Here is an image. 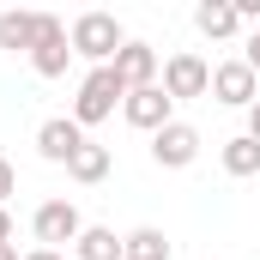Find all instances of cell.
<instances>
[{"label":"cell","mask_w":260,"mask_h":260,"mask_svg":"<svg viewBox=\"0 0 260 260\" xmlns=\"http://www.w3.org/2000/svg\"><path fill=\"white\" fill-rule=\"evenodd\" d=\"M194 24H200V37H212V43H224V37H236V0H206L194 12Z\"/></svg>","instance_id":"cell-11"},{"label":"cell","mask_w":260,"mask_h":260,"mask_svg":"<svg viewBox=\"0 0 260 260\" xmlns=\"http://www.w3.org/2000/svg\"><path fill=\"white\" fill-rule=\"evenodd\" d=\"M151 157H157V170H188L200 157V127H188V121L157 127L151 133Z\"/></svg>","instance_id":"cell-8"},{"label":"cell","mask_w":260,"mask_h":260,"mask_svg":"<svg viewBox=\"0 0 260 260\" xmlns=\"http://www.w3.org/2000/svg\"><path fill=\"white\" fill-rule=\"evenodd\" d=\"M248 139H260V103L248 109Z\"/></svg>","instance_id":"cell-20"},{"label":"cell","mask_w":260,"mask_h":260,"mask_svg":"<svg viewBox=\"0 0 260 260\" xmlns=\"http://www.w3.org/2000/svg\"><path fill=\"white\" fill-rule=\"evenodd\" d=\"M212 97H218V103H230V109H254V103H260V79H254V67H248V61H224V67H212Z\"/></svg>","instance_id":"cell-6"},{"label":"cell","mask_w":260,"mask_h":260,"mask_svg":"<svg viewBox=\"0 0 260 260\" xmlns=\"http://www.w3.org/2000/svg\"><path fill=\"white\" fill-rule=\"evenodd\" d=\"M0 49H12V55L24 49V55H30V49H37V12H18V6L0 12Z\"/></svg>","instance_id":"cell-13"},{"label":"cell","mask_w":260,"mask_h":260,"mask_svg":"<svg viewBox=\"0 0 260 260\" xmlns=\"http://www.w3.org/2000/svg\"><path fill=\"white\" fill-rule=\"evenodd\" d=\"M115 103H127V85L115 79V67H91L85 85H79V97H73V121L79 127H97V121L115 115Z\"/></svg>","instance_id":"cell-2"},{"label":"cell","mask_w":260,"mask_h":260,"mask_svg":"<svg viewBox=\"0 0 260 260\" xmlns=\"http://www.w3.org/2000/svg\"><path fill=\"white\" fill-rule=\"evenodd\" d=\"M121 115H127V127L157 133V127H170V121H176V103H170V91H164V85H145V91H127Z\"/></svg>","instance_id":"cell-7"},{"label":"cell","mask_w":260,"mask_h":260,"mask_svg":"<svg viewBox=\"0 0 260 260\" xmlns=\"http://www.w3.org/2000/svg\"><path fill=\"white\" fill-rule=\"evenodd\" d=\"M30 230H37V242H43V248H55V254H61V242H79L85 218H79V206H73V200H43V206H37V218H30Z\"/></svg>","instance_id":"cell-5"},{"label":"cell","mask_w":260,"mask_h":260,"mask_svg":"<svg viewBox=\"0 0 260 260\" xmlns=\"http://www.w3.org/2000/svg\"><path fill=\"white\" fill-rule=\"evenodd\" d=\"M0 260H24V254H18V242H0Z\"/></svg>","instance_id":"cell-21"},{"label":"cell","mask_w":260,"mask_h":260,"mask_svg":"<svg viewBox=\"0 0 260 260\" xmlns=\"http://www.w3.org/2000/svg\"><path fill=\"white\" fill-rule=\"evenodd\" d=\"M24 260H61V254H55V248H30Z\"/></svg>","instance_id":"cell-22"},{"label":"cell","mask_w":260,"mask_h":260,"mask_svg":"<svg viewBox=\"0 0 260 260\" xmlns=\"http://www.w3.org/2000/svg\"><path fill=\"white\" fill-rule=\"evenodd\" d=\"M30 67L43 73V79H61L67 67H73V43H67V24L55 12H37V49H30Z\"/></svg>","instance_id":"cell-3"},{"label":"cell","mask_w":260,"mask_h":260,"mask_svg":"<svg viewBox=\"0 0 260 260\" xmlns=\"http://www.w3.org/2000/svg\"><path fill=\"white\" fill-rule=\"evenodd\" d=\"M79 145H85V127H79L73 115H55V121H43V127H37V151H43L49 164H73V157H79Z\"/></svg>","instance_id":"cell-9"},{"label":"cell","mask_w":260,"mask_h":260,"mask_svg":"<svg viewBox=\"0 0 260 260\" xmlns=\"http://www.w3.org/2000/svg\"><path fill=\"white\" fill-rule=\"evenodd\" d=\"M67 43H73V55H85L91 67H109L121 49H127V30H121L115 12H79L73 30H67Z\"/></svg>","instance_id":"cell-1"},{"label":"cell","mask_w":260,"mask_h":260,"mask_svg":"<svg viewBox=\"0 0 260 260\" xmlns=\"http://www.w3.org/2000/svg\"><path fill=\"white\" fill-rule=\"evenodd\" d=\"M157 85L170 91V103H188V97H206V91H212V67L200 61L194 49H182V55L164 61V79H157Z\"/></svg>","instance_id":"cell-4"},{"label":"cell","mask_w":260,"mask_h":260,"mask_svg":"<svg viewBox=\"0 0 260 260\" xmlns=\"http://www.w3.org/2000/svg\"><path fill=\"white\" fill-rule=\"evenodd\" d=\"M121 260H170V236L151 230V224H139V230L121 236Z\"/></svg>","instance_id":"cell-14"},{"label":"cell","mask_w":260,"mask_h":260,"mask_svg":"<svg viewBox=\"0 0 260 260\" xmlns=\"http://www.w3.org/2000/svg\"><path fill=\"white\" fill-rule=\"evenodd\" d=\"M224 170L230 176H260V139H248V133L224 139Z\"/></svg>","instance_id":"cell-16"},{"label":"cell","mask_w":260,"mask_h":260,"mask_svg":"<svg viewBox=\"0 0 260 260\" xmlns=\"http://www.w3.org/2000/svg\"><path fill=\"white\" fill-rule=\"evenodd\" d=\"M67 176H73V182H85V188H91V182H103V176H109V145L85 139V145H79V157L67 164Z\"/></svg>","instance_id":"cell-15"},{"label":"cell","mask_w":260,"mask_h":260,"mask_svg":"<svg viewBox=\"0 0 260 260\" xmlns=\"http://www.w3.org/2000/svg\"><path fill=\"white\" fill-rule=\"evenodd\" d=\"M18 194V170H12V164H6V157H0V206H6V200Z\"/></svg>","instance_id":"cell-17"},{"label":"cell","mask_w":260,"mask_h":260,"mask_svg":"<svg viewBox=\"0 0 260 260\" xmlns=\"http://www.w3.org/2000/svg\"><path fill=\"white\" fill-rule=\"evenodd\" d=\"M242 61L254 67V79H260V24H254V37H248V49H242Z\"/></svg>","instance_id":"cell-18"},{"label":"cell","mask_w":260,"mask_h":260,"mask_svg":"<svg viewBox=\"0 0 260 260\" xmlns=\"http://www.w3.org/2000/svg\"><path fill=\"white\" fill-rule=\"evenodd\" d=\"M115 79L127 85V91H145V85H157V73H164V61H157V49L151 43H127L121 55H115Z\"/></svg>","instance_id":"cell-10"},{"label":"cell","mask_w":260,"mask_h":260,"mask_svg":"<svg viewBox=\"0 0 260 260\" xmlns=\"http://www.w3.org/2000/svg\"><path fill=\"white\" fill-rule=\"evenodd\" d=\"M0 242H12V212L0 206Z\"/></svg>","instance_id":"cell-19"},{"label":"cell","mask_w":260,"mask_h":260,"mask_svg":"<svg viewBox=\"0 0 260 260\" xmlns=\"http://www.w3.org/2000/svg\"><path fill=\"white\" fill-rule=\"evenodd\" d=\"M73 254L79 260H121V236H115L109 224H85L79 242H73Z\"/></svg>","instance_id":"cell-12"}]
</instances>
